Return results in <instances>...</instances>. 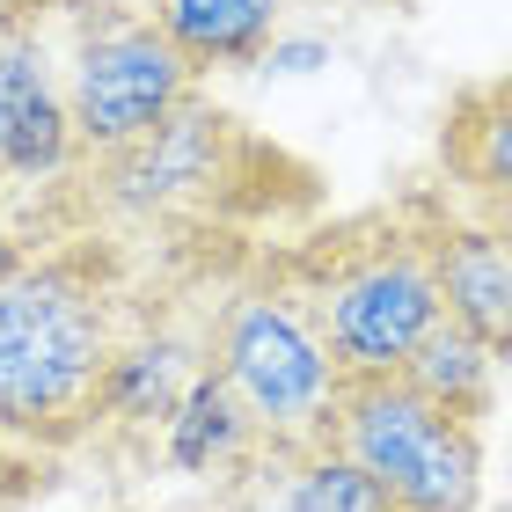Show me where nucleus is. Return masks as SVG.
<instances>
[{
	"instance_id": "15",
	"label": "nucleus",
	"mask_w": 512,
	"mask_h": 512,
	"mask_svg": "<svg viewBox=\"0 0 512 512\" xmlns=\"http://www.w3.org/2000/svg\"><path fill=\"white\" fill-rule=\"evenodd\" d=\"M59 0H0V30H44Z\"/></svg>"
},
{
	"instance_id": "5",
	"label": "nucleus",
	"mask_w": 512,
	"mask_h": 512,
	"mask_svg": "<svg viewBox=\"0 0 512 512\" xmlns=\"http://www.w3.org/2000/svg\"><path fill=\"white\" fill-rule=\"evenodd\" d=\"M337 454H352L403 512H476L483 505V432L425 403L403 374H366L337 388Z\"/></svg>"
},
{
	"instance_id": "16",
	"label": "nucleus",
	"mask_w": 512,
	"mask_h": 512,
	"mask_svg": "<svg viewBox=\"0 0 512 512\" xmlns=\"http://www.w3.org/2000/svg\"><path fill=\"white\" fill-rule=\"evenodd\" d=\"M30 256H37V249H30V242H22V235H15V227H8V220H0V286H8V278H15L22 264H30Z\"/></svg>"
},
{
	"instance_id": "11",
	"label": "nucleus",
	"mask_w": 512,
	"mask_h": 512,
	"mask_svg": "<svg viewBox=\"0 0 512 512\" xmlns=\"http://www.w3.org/2000/svg\"><path fill=\"white\" fill-rule=\"evenodd\" d=\"M271 512H403L352 454H337L330 439H300V447H271L264 469L249 483Z\"/></svg>"
},
{
	"instance_id": "6",
	"label": "nucleus",
	"mask_w": 512,
	"mask_h": 512,
	"mask_svg": "<svg viewBox=\"0 0 512 512\" xmlns=\"http://www.w3.org/2000/svg\"><path fill=\"white\" fill-rule=\"evenodd\" d=\"M417 213H425V264L439 315L469 330L498 366H512V220L461 213V205H447V183L417 191Z\"/></svg>"
},
{
	"instance_id": "7",
	"label": "nucleus",
	"mask_w": 512,
	"mask_h": 512,
	"mask_svg": "<svg viewBox=\"0 0 512 512\" xmlns=\"http://www.w3.org/2000/svg\"><path fill=\"white\" fill-rule=\"evenodd\" d=\"M81 169V139L66 118V81L44 30H0V183L44 191Z\"/></svg>"
},
{
	"instance_id": "2",
	"label": "nucleus",
	"mask_w": 512,
	"mask_h": 512,
	"mask_svg": "<svg viewBox=\"0 0 512 512\" xmlns=\"http://www.w3.org/2000/svg\"><path fill=\"white\" fill-rule=\"evenodd\" d=\"M256 271L308 315L337 381L403 374V359L439 322L417 191L395 205H374V213L315 220L300 235L256 242Z\"/></svg>"
},
{
	"instance_id": "12",
	"label": "nucleus",
	"mask_w": 512,
	"mask_h": 512,
	"mask_svg": "<svg viewBox=\"0 0 512 512\" xmlns=\"http://www.w3.org/2000/svg\"><path fill=\"white\" fill-rule=\"evenodd\" d=\"M498 374H505V366L483 352L469 330H454L447 315H439L432 330H425V344L403 359V381L425 395V403H439L447 417L476 425V432H483V417L498 410Z\"/></svg>"
},
{
	"instance_id": "17",
	"label": "nucleus",
	"mask_w": 512,
	"mask_h": 512,
	"mask_svg": "<svg viewBox=\"0 0 512 512\" xmlns=\"http://www.w3.org/2000/svg\"><path fill=\"white\" fill-rule=\"evenodd\" d=\"M205 512H271L264 498H256V491H227V498H213V505H205Z\"/></svg>"
},
{
	"instance_id": "8",
	"label": "nucleus",
	"mask_w": 512,
	"mask_h": 512,
	"mask_svg": "<svg viewBox=\"0 0 512 512\" xmlns=\"http://www.w3.org/2000/svg\"><path fill=\"white\" fill-rule=\"evenodd\" d=\"M154 461L176 476H205L227 491H249L256 469H264V432H256V417L235 403V388H227L213 366L191 381V395L176 403V417L161 425L154 439Z\"/></svg>"
},
{
	"instance_id": "3",
	"label": "nucleus",
	"mask_w": 512,
	"mask_h": 512,
	"mask_svg": "<svg viewBox=\"0 0 512 512\" xmlns=\"http://www.w3.org/2000/svg\"><path fill=\"white\" fill-rule=\"evenodd\" d=\"M44 44L66 81L81 161L147 139L176 103L198 96V74L176 59V44L147 22L139 0H59L44 22Z\"/></svg>"
},
{
	"instance_id": "19",
	"label": "nucleus",
	"mask_w": 512,
	"mask_h": 512,
	"mask_svg": "<svg viewBox=\"0 0 512 512\" xmlns=\"http://www.w3.org/2000/svg\"><path fill=\"white\" fill-rule=\"evenodd\" d=\"M0 198H8V183H0Z\"/></svg>"
},
{
	"instance_id": "13",
	"label": "nucleus",
	"mask_w": 512,
	"mask_h": 512,
	"mask_svg": "<svg viewBox=\"0 0 512 512\" xmlns=\"http://www.w3.org/2000/svg\"><path fill=\"white\" fill-rule=\"evenodd\" d=\"M66 483V461L59 454H37L30 439H15L8 425H0V512H30L44 505Z\"/></svg>"
},
{
	"instance_id": "4",
	"label": "nucleus",
	"mask_w": 512,
	"mask_h": 512,
	"mask_svg": "<svg viewBox=\"0 0 512 512\" xmlns=\"http://www.w3.org/2000/svg\"><path fill=\"white\" fill-rule=\"evenodd\" d=\"M205 366L235 388V403L256 417L271 447H300V439L330 432L337 410V366L322 359V344L308 330V315L256 271V256L242 264V278L205 300Z\"/></svg>"
},
{
	"instance_id": "1",
	"label": "nucleus",
	"mask_w": 512,
	"mask_h": 512,
	"mask_svg": "<svg viewBox=\"0 0 512 512\" xmlns=\"http://www.w3.org/2000/svg\"><path fill=\"white\" fill-rule=\"evenodd\" d=\"M154 286V256L125 235L52 242L0 286V425L37 454H81L96 388L125 322Z\"/></svg>"
},
{
	"instance_id": "10",
	"label": "nucleus",
	"mask_w": 512,
	"mask_h": 512,
	"mask_svg": "<svg viewBox=\"0 0 512 512\" xmlns=\"http://www.w3.org/2000/svg\"><path fill=\"white\" fill-rule=\"evenodd\" d=\"M191 74H249L286 22V0H139Z\"/></svg>"
},
{
	"instance_id": "14",
	"label": "nucleus",
	"mask_w": 512,
	"mask_h": 512,
	"mask_svg": "<svg viewBox=\"0 0 512 512\" xmlns=\"http://www.w3.org/2000/svg\"><path fill=\"white\" fill-rule=\"evenodd\" d=\"M256 66H264V74H322V66H330V44L322 37H271Z\"/></svg>"
},
{
	"instance_id": "9",
	"label": "nucleus",
	"mask_w": 512,
	"mask_h": 512,
	"mask_svg": "<svg viewBox=\"0 0 512 512\" xmlns=\"http://www.w3.org/2000/svg\"><path fill=\"white\" fill-rule=\"evenodd\" d=\"M439 176L476 213L512 220V74L454 88L439 110Z\"/></svg>"
},
{
	"instance_id": "18",
	"label": "nucleus",
	"mask_w": 512,
	"mask_h": 512,
	"mask_svg": "<svg viewBox=\"0 0 512 512\" xmlns=\"http://www.w3.org/2000/svg\"><path fill=\"white\" fill-rule=\"evenodd\" d=\"M359 8H417V0H359Z\"/></svg>"
}]
</instances>
